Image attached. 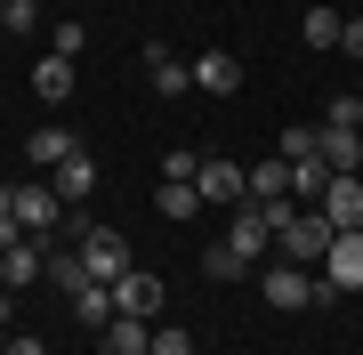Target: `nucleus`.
Listing matches in <instances>:
<instances>
[{
	"instance_id": "obj_1",
	"label": "nucleus",
	"mask_w": 363,
	"mask_h": 355,
	"mask_svg": "<svg viewBox=\"0 0 363 355\" xmlns=\"http://www.w3.org/2000/svg\"><path fill=\"white\" fill-rule=\"evenodd\" d=\"M331 242H339V226H331L323 210H291V226L274 235V250H283L291 266H323V259H331Z\"/></svg>"
},
{
	"instance_id": "obj_2",
	"label": "nucleus",
	"mask_w": 363,
	"mask_h": 355,
	"mask_svg": "<svg viewBox=\"0 0 363 355\" xmlns=\"http://www.w3.org/2000/svg\"><path fill=\"white\" fill-rule=\"evenodd\" d=\"M315 291H323V275H315V266H267V275H259V299L267 307H291V315H298V307H315Z\"/></svg>"
},
{
	"instance_id": "obj_3",
	"label": "nucleus",
	"mask_w": 363,
	"mask_h": 355,
	"mask_svg": "<svg viewBox=\"0 0 363 355\" xmlns=\"http://www.w3.org/2000/svg\"><path fill=\"white\" fill-rule=\"evenodd\" d=\"M81 266H89V283H121V275H130V235L89 226V235H81Z\"/></svg>"
},
{
	"instance_id": "obj_4",
	"label": "nucleus",
	"mask_w": 363,
	"mask_h": 355,
	"mask_svg": "<svg viewBox=\"0 0 363 355\" xmlns=\"http://www.w3.org/2000/svg\"><path fill=\"white\" fill-rule=\"evenodd\" d=\"M16 226H25V235L40 242V235H57V226H65V194H57V186H16Z\"/></svg>"
},
{
	"instance_id": "obj_5",
	"label": "nucleus",
	"mask_w": 363,
	"mask_h": 355,
	"mask_svg": "<svg viewBox=\"0 0 363 355\" xmlns=\"http://www.w3.org/2000/svg\"><path fill=\"white\" fill-rule=\"evenodd\" d=\"M194 194H202V202H226V210H234V202H250V170H234L226 154H202Z\"/></svg>"
},
{
	"instance_id": "obj_6",
	"label": "nucleus",
	"mask_w": 363,
	"mask_h": 355,
	"mask_svg": "<svg viewBox=\"0 0 363 355\" xmlns=\"http://www.w3.org/2000/svg\"><path fill=\"white\" fill-rule=\"evenodd\" d=\"M315 210H323V218L339 226V235H355V226H363V170H347V178H331Z\"/></svg>"
},
{
	"instance_id": "obj_7",
	"label": "nucleus",
	"mask_w": 363,
	"mask_h": 355,
	"mask_svg": "<svg viewBox=\"0 0 363 355\" xmlns=\"http://www.w3.org/2000/svg\"><path fill=\"white\" fill-rule=\"evenodd\" d=\"M73 81H81L73 57H49V49L33 57V97H40V106H65V97H73Z\"/></svg>"
},
{
	"instance_id": "obj_8",
	"label": "nucleus",
	"mask_w": 363,
	"mask_h": 355,
	"mask_svg": "<svg viewBox=\"0 0 363 355\" xmlns=\"http://www.w3.org/2000/svg\"><path fill=\"white\" fill-rule=\"evenodd\" d=\"M81 154V137L65 130V121H40V130L25 137V162H33V170H57V162H73Z\"/></svg>"
},
{
	"instance_id": "obj_9",
	"label": "nucleus",
	"mask_w": 363,
	"mask_h": 355,
	"mask_svg": "<svg viewBox=\"0 0 363 355\" xmlns=\"http://www.w3.org/2000/svg\"><path fill=\"white\" fill-rule=\"evenodd\" d=\"M323 283H331V291H363V226L331 242V259H323Z\"/></svg>"
},
{
	"instance_id": "obj_10",
	"label": "nucleus",
	"mask_w": 363,
	"mask_h": 355,
	"mask_svg": "<svg viewBox=\"0 0 363 355\" xmlns=\"http://www.w3.org/2000/svg\"><path fill=\"white\" fill-rule=\"evenodd\" d=\"M154 307H162V283L145 275V266H130V275L113 283V315H145L154 323Z\"/></svg>"
},
{
	"instance_id": "obj_11",
	"label": "nucleus",
	"mask_w": 363,
	"mask_h": 355,
	"mask_svg": "<svg viewBox=\"0 0 363 355\" xmlns=\"http://www.w3.org/2000/svg\"><path fill=\"white\" fill-rule=\"evenodd\" d=\"M194 89H210V97H234V89H242V57L202 49V57H194Z\"/></svg>"
},
{
	"instance_id": "obj_12",
	"label": "nucleus",
	"mask_w": 363,
	"mask_h": 355,
	"mask_svg": "<svg viewBox=\"0 0 363 355\" xmlns=\"http://www.w3.org/2000/svg\"><path fill=\"white\" fill-rule=\"evenodd\" d=\"M145 73H154L162 97H186V89H194V65H178V57H169V40H145Z\"/></svg>"
},
{
	"instance_id": "obj_13",
	"label": "nucleus",
	"mask_w": 363,
	"mask_h": 355,
	"mask_svg": "<svg viewBox=\"0 0 363 355\" xmlns=\"http://www.w3.org/2000/svg\"><path fill=\"white\" fill-rule=\"evenodd\" d=\"M40 275H49V259L33 250V235H25V242H0V283H9V291H25V283H40Z\"/></svg>"
},
{
	"instance_id": "obj_14",
	"label": "nucleus",
	"mask_w": 363,
	"mask_h": 355,
	"mask_svg": "<svg viewBox=\"0 0 363 355\" xmlns=\"http://www.w3.org/2000/svg\"><path fill=\"white\" fill-rule=\"evenodd\" d=\"M323 162H331L339 178L363 170V130H355V121H323Z\"/></svg>"
},
{
	"instance_id": "obj_15",
	"label": "nucleus",
	"mask_w": 363,
	"mask_h": 355,
	"mask_svg": "<svg viewBox=\"0 0 363 355\" xmlns=\"http://www.w3.org/2000/svg\"><path fill=\"white\" fill-rule=\"evenodd\" d=\"M250 202H291V162L283 154L250 162Z\"/></svg>"
},
{
	"instance_id": "obj_16",
	"label": "nucleus",
	"mask_w": 363,
	"mask_h": 355,
	"mask_svg": "<svg viewBox=\"0 0 363 355\" xmlns=\"http://www.w3.org/2000/svg\"><path fill=\"white\" fill-rule=\"evenodd\" d=\"M105 347H113V355H145V347H154V323H145V315H113V323H105Z\"/></svg>"
},
{
	"instance_id": "obj_17",
	"label": "nucleus",
	"mask_w": 363,
	"mask_h": 355,
	"mask_svg": "<svg viewBox=\"0 0 363 355\" xmlns=\"http://www.w3.org/2000/svg\"><path fill=\"white\" fill-rule=\"evenodd\" d=\"M49 186H57V194H65V202H81V194H89V186H97V162H89V154L57 162V170H49Z\"/></svg>"
},
{
	"instance_id": "obj_18",
	"label": "nucleus",
	"mask_w": 363,
	"mask_h": 355,
	"mask_svg": "<svg viewBox=\"0 0 363 355\" xmlns=\"http://www.w3.org/2000/svg\"><path fill=\"white\" fill-rule=\"evenodd\" d=\"M242 266H250V259H242V250H234L226 235H218V242L202 250V275H210V283H242Z\"/></svg>"
},
{
	"instance_id": "obj_19",
	"label": "nucleus",
	"mask_w": 363,
	"mask_h": 355,
	"mask_svg": "<svg viewBox=\"0 0 363 355\" xmlns=\"http://www.w3.org/2000/svg\"><path fill=\"white\" fill-rule=\"evenodd\" d=\"M73 315L89 323V331H105V323H113V283H89V291H73Z\"/></svg>"
},
{
	"instance_id": "obj_20",
	"label": "nucleus",
	"mask_w": 363,
	"mask_h": 355,
	"mask_svg": "<svg viewBox=\"0 0 363 355\" xmlns=\"http://www.w3.org/2000/svg\"><path fill=\"white\" fill-rule=\"evenodd\" d=\"M49 283L65 291V299H73V291H89V266H81V242H73V250H49Z\"/></svg>"
},
{
	"instance_id": "obj_21",
	"label": "nucleus",
	"mask_w": 363,
	"mask_h": 355,
	"mask_svg": "<svg viewBox=\"0 0 363 355\" xmlns=\"http://www.w3.org/2000/svg\"><path fill=\"white\" fill-rule=\"evenodd\" d=\"M274 154H283V162H307V154H323V121H291Z\"/></svg>"
},
{
	"instance_id": "obj_22",
	"label": "nucleus",
	"mask_w": 363,
	"mask_h": 355,
	"mask_svg": "<svg viewBox=\"0 0 363 355\" xmlns=\"http://www.w3.org/2000/svg\"><path fill=\"white\" fill-rule=\"evenodd\" d=\"M154 210H162L169 226H178V218H194V210H202V194H194V186H178V178H162V194H154Z\"/></svg>"
},
{
	"instance_id": "obj_23",
	"label": "nucleus",
	"mask_w": 363,
	"mask_h": 355,
	"mask_svg": "<svg viewBox=\"0 0 363 355\" xmlns=\"http://www.w3.org/2000/svg\"><path fill=\"white\" fill-rule=\"evenodd\" d=\"M298 33H307V49H339L347 16H339V9H307V25H298Z\"/></svg>"
},
{
	"instance_id": "obj_24",
	"label": "nucleus",
	"mask_w": 363,
	"mask_h": 355,
	"mask_svg": "<svg viewBox=\"0 0 363 355\" xmlns=\"http://www.w3.org/2000/svg\"><path fill=\"white\" fill-rule=\"evenodd\" d=\"M81 49H89V25H81V16H65V25L49 33V57H73V65H81Z\"/></svg>"
},
{
	"instance_id": "obj_25",
	"label": "nucleus",
	"mask_w": 363,
	"mask_h": 355,
	"mask_svg": "<svg viewBox=\"0 0 363 355\" xmlns=\"http://www.w3.org/2000/svg\"><path fill=\"white\" fill-rule=\"evenodd\" d=\"M145 355H194V339H186L178 323H162V331H154V347H145Z\"/></svg>"
},
{
	"instance_id": "obj_26",
	"label": "nucleus",
	"mask_w": 363,
	"mask_h": 355,
	"mask_svg": "<svg viewBox=\"0 0 363 355\" xmlns=\"http://www.w3.org/2000/svg\"><path fill=\"white\" fill-rule=\"evenodd\" d=\"M194 170H202V154H186V145L162 162V178H178V186H194Z\"/></svg>"
},
{
	"instance_id": "obj_27",
	"label": "nucleus",
	"mask_w": 363,
	"mask_h": 355,
	"mask_svg": "<svg viewBox=\"0 0 363 355\" xmlns=\"http://www.w3.org/2000/svg\"><path fill=\"white\" fill-rule=\"evenodd\" d=\"M323 121H355V130H363V97H331V106H323Z\"/></svg>"
},
{
	"instance_id": "obj_28",
	"label": "nucleus",
	"mask_w": 363,
	"mask_h": 355,
	"mask_svg": "<svg viewBox=\"0 0 363 355\" xmlns=\"http://www.w3.org/2000/svg\"><path fill=\"white\" fill-rule=\"evenodd\" d=\"M339 57H363V9L347 16V33H339Z\"/></svg>"
},
{
	"instance_id": "obj_29",
	"label": "nucleus",
	"mask_w": 363,
	"mask_h": 355,
	"mask_svg": "<svg viewBox=\"0 0 363 355\" xmlns=\"http://www.w3.org/2000/svg\"><path fill=\"white\" fill-rule=\"evenodd\" d=\"M9 355H49V347H40V339H9Z\"/></svg>"
},
{
	"instance_id": "obj_30",
	"label": "nucleus",
	"mask_w": 363,
	"mask_h": 355,
	"mask_svg": "<svg viewBox=\"0 0 363 355\" xmlns=\"http://www.w3.org/2000/svg\"><path fill=\"white\" fill-rule=\"evenodd\" d=\"M0 218H16V186H0Z\"/></svg>"
},
{
	"instance_id": "obj_31",
	"label": "nucleus",
	"mask_w": 363,
	"mask_h": 355,
	"mask_svg": "<svg viewBox=\"0 0 363 355\" xmlns=\"http://www.w3.org/2000/svg\"><path fill=\"white\" fill-rule=\"evenodd\" d=\"M0 323H9V283H0Z\"/></svg>"
},
{
	"instance_id": "obj_32",
	"label": "nucleus",
	"mask_w": 363,
	"mask_h": 355,
	"mask_svg": "<svg viewBox=\"0 0 363 355\" xmlns=\"http://www.w3.org/2000/svg\"><path fill=\"white\" fill-rule=\"evenodd\" d=\"M0 355H9V323H0Z\"/></svg>"
},
{
	"instance_id": "obj_33",
	"label": "nucleus",
	"mask_w": 363,
	"mask_h": 355,
	"mask_svg": "<svg viewBox=\"0 0 363 355\" xmlns=\"http://www.w3.org/2000/svg\"><path fill=\"white\" fill-rule=\"evenodd\" d=\"M0 25H9V0H0Z\"/></svg>"
},
{
	"instance_id": "obj_34",
	"label": "nucleus",
	"mask_w": 363,
	"mask_h": 355,
	"mask_svg": "<svg viewBox=\"0 0 363 355\" xmlns=\"http://www.w3.org/2000/svg\"><path fill=\"white\" fill-rule=\"evenodd\" d=\"M97 355H113V347H97Z\"/></svg>"
}]
</instances>
